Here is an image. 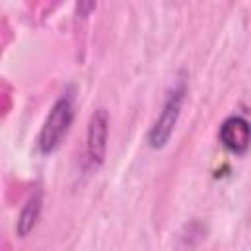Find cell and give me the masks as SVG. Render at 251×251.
I'll return each instance as SVG.
<instances>
[{
	"instance_id": "3",
	"label": "cell",
	"mask_w": 251,
	"mask_h": 251,
	"mask_svg": "<svg viewBox=\"0 0 251 251\" xmlns=\"http://www.w3.org/2000/svg\"><path fill=\"white\" fill-rule=\"evenodd\" d=\"M108 133H110V118L104 108L94 110L86 127V167L98 169L104 163L108 149Z\"/></svg>"
},
{
	"instance_id": "1",
	"label": "cell",
	"mask_w": 251,
	"mask_h": 251,
	"mask_svg": "<svg viewBox=\"0 0 251 251\" xmlns=\"http://www.w3.org/2000/svg\"><path fill=\"white\" fill-rule=\"evenodd\" d=\"M75 110H76V94L75 86H65V90L59 94V98L53 102L41 129L37 135V151L43 157L53 155L67 139L71 126L75 122Z\"/></svg>"
},
{
	"instance_id": "2",
	"label": "cell",
	"mask_w": 251,
	"mask_h": 251,
	"mask_svg": "<svg viewBox=\"0 0 251 251\" xmlns=\"http://www.w3.org/2000/svg\"><path fill=\"white\" fill-rule=\"evenodd\" d=\"M184 98H186V80L178 78L171 86V90L167 92L163 108H161L159 116L155 118L153 126L149 127V131H147V145L151 149H163L169 143V139H171V135L176 127Z\"/></svg>"
},
{
	"instance_id": "4",
	"label": "cell",
	"mask_w": 251,
	"mask_h": 251,
	"mask_svg": "<svg viewBox=\"0 0 251 251\" xmlns=\"http://www.w3.org/2000/svg\"><path fill=\"white\" fill-rule=\"evenodd\" d=\"M218 139L222 143V147L235 155V157H243L249 151V141H251V129H249V122L243 116H229L222 122L220 129H218Z\"/></svg>"
},
{
	"instance_id": "5",
	"label": "cell",
	"mask_w": 251,
	"mask_h": 251,
	"mask_svg": "<svg viewBox=\"0 0 251 251\" xmlns=\"http://www.w3.org/2000/svg\"><path fill=\"white\" fill-rule=\"evenodd\" d=\"M41 210H43V192L37 188L25 200V204H24V208H22L18 220H16V233L20 237H27L35 229V226L39 222V216H41Z\"/></svg>"
}]
</instances>
